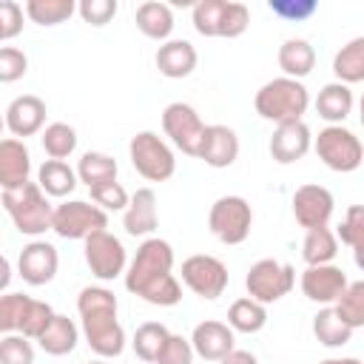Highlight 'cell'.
Segmentation results:
<instances>
[{"label": "cell", "mask_w": 364, "mask_h": 364, "mask_svg": "<svg viewBox=\"0 0 364 364\" xmlns=\"http://www.w3.org/2000/svg\"><path fill=\"white\" fill-rule=\"evenodd\" d=\"M128 293L156 307H173L182 299V284L173 276V247L165 239H145L125 270Z\"/></svg>", "instance_id": "1"}, {"label": "cell", "mask_w": 364, "mask_h": 364, "mask_svg": "<svg viewBox=\"0 0 364 364\" xmlns=\"http://www.w3.org/2000/svg\"><path fill=\"white\" fill-rule=\"evenodd\" d=\"M77 310L88 347L100 358H117L125 350V330L117 318V296L108 287H82Z\"/></svg>", "instance_id": "2"}, {"label": "cell", "mask_w": 364, "mask_h": 364, "mask_svg": "<svg viewBox=\"0 0 364 364\" xmlns=\"http://www.w3.org/2000/svg\"><path fill=\"white\" fill-rule=\"evenodd\" d=\"M307 105H310V94H307L304 82L301 80H290V77L267 80L253 97L256 114L262 119H267V122H276V125L301 122Z\"/></svg>", "instance_id": "3"}, {"label": "cell", "mask_w": 364, "mask_h": 364, "mask_svg": "<svg viewBox=\"0 0 364 364\" xmlns=\"http://www.w3.org/2000/svg\"><path fill=\"white\" fill-rule=\"evenodd\" d=\"M3 208L11 216L14 228L26 236H40L46 230H51L54 222V205L48 202L46 191L37 182H26L23 188L14 191H3Z\"/></svg>", "instance_id": "4"}, {"label": "cell", "mask_w": 364, "mask_h": 364, "mask_svg": "<svg viewBox=\"0 0 364 364\" xmlns=\"http://www.w3.org/2000/svg\"><path fill=\"white\" fill-rule=\"evenodd\" d=\"M128 156H131V165L134 171L148 179V182H165L173 176L176 171V159H173V151L168 148V142L154 134V131H139L131 136L128 142Z\"/></svg>", "instance_id": "5"}, {"label": "cell", "mask_w": 364, "mask_h": 364, "mask_svg": "<svg viewBox=\"0 0 364 364\" xmlns=\"http://www.w3.org/2000/svg\"><path fill=\"white\" fill-rule=\"evenodd\" d=\"M313 148H316L318 159L330 171H336V173H350V171H355L364 162V145H361V139L350 128H344V125H327V128H321L318 136H316V142H313Z\"/></svg>", "instance_id": "6"}, {"label": "cell", "mask_w": 364, "mask_h": 364, "mask_svg": "<svg viewBox=\"0 0 364 364\" xmlns=\"http://www.w3.org/2000/svg\"><path fill=\"white\" fill-rule=\"evenodd\" d=\"M208 228L222 245H242L250 236V228H253V210H250L247 199L236 196V193L219 196L210 205Z\"/></svg>", "instance_id": "7"}, {"label": "cell", "mask_w": 364, "mask_h": 364, "mask_svg": "<svg viewBox=\"0 0 364 364\" xmlns=\"http://www.w3.org/2000/svg\"><path fill=\"white\" fill-rule=\"evenodd\" d=\"M296 284V267L276 262V259H259L250 264L247 276H245V287L247 296L262 301V304H273L279 299H284Z\"/></svg>", "instance_id": "8"}, {"label": "cell", "mask_w": 364, "mask_h": 364, "mask_svg": "<svg viewBox=\"0 0 364 364\" xmlns=\"http://www.w3.org/2000/svg\"><path fill=\"white\" fill-rule=\"evenodd\" d=\"M108 228V213L100 205L82 202V199H68L54 208V222L51 230L63 239H88L100 230Z\"/></svg>", "instance_id": "9"}, {"label": "cell", "mask_w": 364, "mask_h": 364, "mask_svg": "<svg viewBox=\"0 0 364 364\" xmlns=\"http://www.w3.org/2000/svg\"><path fill=\"white\" fill-rule=\"evenodd\" d=\"M228 282H230V273H228L225 262L216 256L193 253L182 262V284L188 290H193L199 299H208V301L219 299L225 293Z\"/></svg>", "instance_id": "10"}, {"label": "cell", "mask_w": 364, "mask_h": 364, "mask_svg": "<svg viewBox=\"0 0 364 364\" xmlns=\"http://www.w3.org/2000/svg\"><path fill=\"white\" fill-rule=\"evenodd\" d=\"M205 128L208 125L202 122L196 108L188 105V102H171L162 111V131H165V136H171V142L182 154H188V156H199Z\"/></svg>", "instance_id": "11"}, {"label": "cell", "mask_w": 364, "mask_h": 364, "mask_svg": "<svg viewBox=\"0 0 364 364\" xmlns=\"http://www.w3.org/2000/svg\"><path fill=\"white\" fill-rule=\"evenodd\" d=\"M125 262H128L125 245L114 233L100 230V233L85 239V264L91 267V273L100 282H114L117 276H122Z\"/></svg>", "instance_id": "12"}, {"label": "cell", "mask_w": 364, "mask_h": 364, "mask_svg": "<svg viewBox=\"0 0 364 364\" xmlns=\"http://www.w3.org/2000/svg\"><path fill=\"white\" fill-rule=\"evenodd\" d=\"M333 193L324 185L307 182L301 188H296L293 193V216L304 230H316V228H327L330 216H333Z\"/></svg>", "instance_id": "13"}, {"label": "cell", "mask_w": 364, "mask_h": 364, "mask_svg": "<svg viewBox=\"0 0 364 364\" xmlns=\"http://www.w3.org/2000/svg\"><path fill=\"white\" fill-rule=\"evenodd\" d=\"M301 293L316 301V304H324V307H333L341 293L347 290V273L338 267V264H313V267H304L301 279Z\"/></svg>", "instance_id": "14"}, {"label": "cell", "mask_w": 364, "mask_h": 364, "mask_svg": "<svg viewBox=\"0 0 364 364\" xmlns=\"http://www.w3.org/2000/svg\"><path fill=\"white\" fill-rule=\"evenodd\" d=\"M57 267H60V256H57V247L51 242H43V239H34L28 242L20 256H17V273L26 284H48L54 276H57Z\"/></svg>", "instance_id": "15"}, {"label": "cell", "mask_w": 364, "mask_h": 364, "mask_svg": "<svg viewBox=\"0 0 364 364\" xmlns=\"http://www.w3.org/2000/svg\"><path fill=\"white\" fill-rule=\"evenodd\" d=\"M233 327L225 324V321H216V318H205L193 327L191 333V344H193V353L205 361H222L228 353H233Z\"/></svg>", "instance_id": "16"}, {"label": "cell", "mask_w": 364, "mask_h": 364, "mask_svg": "<svg viewBox=\"0 0 364 364\" xmlns=\"http://www.w3.org/2000/svg\"><path fill=\"white\" fill-rule=\"evenodd\" d=\"M46 125V102L37 94H20L6 105V128L14 136H34Z\"/></svg>", "instance_id": "17"}, {"label": "cell", "mask_w": 364, "mask_h": 364, "mask_svg": "<svg viewBox=\"0 0 364 364\" xmlns=\"http://www.w3.org/2000/svg\"><path fill=\"white\" fill-rule=\"evenodd\" d=\"M310 148H313V134L304 122L276 125V131L270 136V156L279 165H293V162L304 159Z\"/></svg>", "instance_id": "18"}, {"label": "cell", "mask_w": 364, "mask_h": 364, "mask_svg": "<svg viewBox=\"0 0 364 364\" xmlns=\"http://www.w3.org/2000/svg\"><path fill=\"white\" fill-rule=\"evenodd\" d=\"M236 156H239V136H236V131L228 128V125H208L196 159H202L210 168H228V165L236 162Z\"/></svg>", "instance_id": "19"}, {"label": "cell", "mask_w": 364, "mask_h": 364, "mask_svg": "<svg viewBox=\"0 0 364 364\" xmlns=\"http://www.w3.org/2000/svg\"><path fill=\"white\" fill-rule=\"evenodd\" d=\"M31 173V154L17 136H6L0 142V185L3 191L23 188Z\"/></svg>", "instance_id": "20"}, {"label": "cell", "mask_w": 364, "mask_h": 364, "mask_svg": "<svg viewBox=\"0 0 364 364\" xmlns=\"http://www.w3.org/2000/svg\"><path fill=\"white\" fill-rule=\"evenodd\" d=\"M156 193L154 188H136L122 213V228L128 236H151L156 230Z\"/></svg>", "instance_id": "21"}, {"label": "cell", "mask_w": 364, "mask_h": 364, "mask_svg": "<svg viewBox=\"0 0 364 364\" xmlns=\"http://www.w3.org/2000/svg\"><path fill=\"white\" fill-rule=\"evenodd\" d=\"M156 68L162 77H171V80H182L188 77L196 63H199V54L196 48L188 43V40H168L156 48Z\"/></svg>", "instance_id": "22"}, {"label": "cell", "mask_w": 364, "mask_h": 364, "mask_svg": "<svg viewBox=\"0 0 364 364\" xmlns=\"http://www.w3.org/2000/svg\"><path fill=\"white\" fill-rule=\"evenodd\" d=\"M350 111H353V91H350V85H344L338 80L321 85V91L316 97V114L321 119H327L330 125H341L350 117Z\"/></svg>", "instance_id": "23"}, {"label": "cell", "mask_w": 364, "mask_h": 364, "mask_svg": "<svg viewBox=\"0 0 364 364\" xmlns=\"http://www.w3.org/2000/svg\"><path fill=\"white\" fill-rule=\"evenodd\" d=\"M316 65V51L304 37H290L279 46V68L290 80H301L313 71Z\"/></svg>", "instance_id": "24"}, {"label": "cell", "mask_w": 364, "mask_h": 364, "mask_svg": "<svg viewBox=\"0 0 364 364\" xmlns=\"http://www.w3.org/2000/svg\"><path fill=\"white\" fill-rule=\"evenodd\" d=\"M136 28L151 37V40H165L171 37L173 31V11L168 3H159V0H145L136 6Z\"/></svg>", "instance_id": "25"}, {"label": "cell", "mask_w": 364, "mask_h": 364, "mask_svg": "<svg viewBox=\"0 0 364 364\" xmlns=\"http://www.w3.org/2000/svg\"><path fill=\"white\" fill-rule=\"evenodd\" d=\"M333 74L338 82L353 85L364 80V37H353L333 57Z\"/></svg>", "instance_id": "26"}, {"label": "cell", "mask_w": 364, "mask_h": 364, "mask_svg": "<svg viewBox=\"0 0 364 364\" xmlns=\"http://www.w3.org/2000/svg\"><path fill=\"white\" fill-rule=\"evenodd\" d=\"M77 171L63 159H46L37 171V185L46 191V196H68L77 188Z\"/></svg>", "instance_id": "27"}, {"label": "cell", "mask_w": 364, "mask_h": 364, "mask_svg": "<svg viewBox=\"0 0 364 364\" xmlns=\"http://www.w3.org/2000/svg\"><path fill=\"white\" fill-rule=\"evenodd\" d=\"M313 336L324 347H344L353 338V327L336 313V307H321L313 316Z\"/></svg>", "instance_id": "28"}, {"label": "cell", "mask_w": 364, "mask_h": 364, "mask_svg": "<svg viewBox=\"0 0 364 364\" xmlns=\"http://www.w3.org/2000/svg\"><path fill=\"white\" fill-rule=\"evenodd\" d=\"M228 324L233 327V333H259L267 324V304L245 296L236 299L228 307Z\"/></svg>", "instance_id": "29"}, {"label": "cell", "mask_w": 364, "mask_h": 364, "mask_svg": "<svg viewBox=\"0 0 364 364\" xmlns=\"http://www.w3.org/2000/svg\"><path fill=\"white\" fill-rule=\"evenodd\" d=\"M77 338H80L77 324H74L68 316L57 313L54 321L48 324V330H46L37 341H40V347H43L48 355H68V353L77 347Z\"/></svg>", "instance_id": "30"}, {"label": "cell", "mask_w": 364, "mask_h": 364, "mask_svg": "<svg viewBox=\"0 0 364 364\" xmlns=\"http://www.w3.org/2000/svg\"><path fill=\"white\" fill-rule=\"evenodd\" d=\"M336 253H338V236L330 228L307 230V236L301 242V259H304L307 267H313V264H333Z\"/></svg>", "instance_id": "31"}, {"label": "cell", "mask_w": 364, "mask_h": 364, "mask_svg": "<svg viewBox=\"0 0 364 364\" xmlns=\"http://www.w3.org/2000/svg\"><path fill=\"white\" fill-rule=\"evenodd\" d=\"M117 159L102 154V151H85L77 162V176L80 182H85L88 188L102 185V182H117Z\"/></svg>", "instance_id": "32"}, {"label": "cell", "mask_w": 364, "mask_h": 364, "mask_svg": "<svg viewBox=\"0 0 364 364\" xmlns=\"http://www.w3.org/2000/svg\"><path fill=\"white\" fill-rule=\"evenodd\" d=\"M168 338H171V330L162 321H145V324L136 327L131 347H134L136 358H142L148 364H156V358H159L162 347L168 344Z\"/></svg>", "instance_id": "33"}, {"label": "cell", "mask_w": 364, "mask_h": 364, "mask_svg": "<svg viewBox=\"0 0 364 364\" xmlns=\"http://www.w3.org/2000/svg\"><path fill=\"white\" fill-rule=\"evenodd\" d=\"M336 236L353 247L355 264L364 270V205H350L344 213V222L338 225Z\"/></svg>", "instance_id": "34"}, {"label": "cell", "mask_w": 364, "mask_h": 364, "mask_svg": "<svg viewBox=\"0 0 364 364\" xmlns=\"http://www.w3.org/2000/svg\"><path fill=\"white\" fill-rule=\"evenodd\" d=\"M40 142H43V151L48 154V159H63L65 162V156H71L74 148H77V131L68 122H51V125L43 128Z\"/></svg>", "instance_id": "35"}, {"label": "cell", "mask_w": 364, "mask_h": 364, "mask_svg": "<svg viewBox=\"0 0 364 364\" xmlns=\"http://www.w3.org/2000/svg\"><path fill=\"white\" fill-rule=\"evenodd\" d=\"M74 11H77V3H74V0H28V3H26V14H28L37 26H57V23H65Z\"/></svg>", "instance_id": "36"}, {"label": "cell", "mask_w": 364, "mask_h": 364, "mask_svg": "<svg viewBox=\"0 0 364 364\" xmlns=\"http://www.w3.org/2000/svg\"><path fill=\"white\" fill-rule=\"evenodd\" d=\"M225 11H228V0H199L193 6V28L202 37H219Z\"/></svg>", "instance_id": "37"}, {"label": "cell", "mask_w": 364, "mask_h": 364, "mask_svg": "<svg viewBox=\"0 0 364 364\" xmlns=\"http://www.w3.org/2000/svg\"><path fill=\"white\" fill-rule=\"evenodd\" d=\"M333 307H336V313H338L353 330L364 327V279H361V282H350L347 290L341 293V299H338Z\"/></svg>", "instance_id": "38"}, {"label": "cell", "mask_w": 364, "mask_h": 364, "mask_svg": "<svg viewBox=\"0 0 364 364\" xmlns=\"http://www.w3.org/2000/svg\"><path fill=\"white\" fill-rule=\"evenodd\" d=\"M28 304H31V296H26V293H6L0 299V330L3 333H20V324L26 318Z\"/></svg>", "instance_id": "39"}, {"label": "cell", "mask_w": 364, "mask_h": 364, "mask_svg": "<svg viewBox=\"0 0 364 364\" xmlns=\"http://www.w3.org/2000/svg\"><path fill=\"white\" fill-rule=\"evenodd\" d=\"M0 364H34L31 338L23 333H3L0 338Z\"/></svg>", "instance_id": "40"}, {"label": "cell", "mask_w": 364, "mask_h": 364, "mask_svg": "<svg viewBox=\"0 0 364 364\" xmlns=\"http://www.w3.org/2000/svg\"><path fill=\"white\" fill-rule=\"evenodd\" d=\"M54 310H51V304L48 301H40V299H31V304H28V310H26V318H23V324H20V333L26 336V338H40L46 330H48V324L54 321Z\"/></svg>", "instance_id": "41"}, {"label": "cell", "mask_w": 364, "mask_h": 364, "mask_svg": "<svg viewBox=\"0 0 364 364\" xmlns=\"http://www.w3.org/2000/svg\"><path fill=\"white\" fill-rule=\"evenodd\" d=\"M88 193H91L94 205H100L102 210H125L128 202H131L128 191H125L119 182H102V185H94V188H88Z\"/></svg>", "instance_id": "42"}, {"label": "cell", "mask_w": 364, "mask_h": 364, "mask_svg": "<svg viewBox=\"0 0 364 364\" xmlns=\"http://www.w3.org/2000/svg\"><path fill=\"white\" fill-rule=\"evenodd\" d=\"M26 71H28V57L14 46H3L0 48V82H14Z\"/></svg>", "instance_id": "43"}, {"label": "cell", "mask_w": 364, "mask_h": 364, "mask_svg": "<svg viewBox=\"0 0 364 364\" xmlns=\"http://www.w3.org/2000/svg\"><path fill=\"white\" fill-rule=\"evenodd\" d=\"M117 0H80L77 3V11H80V17L85 20V23H91V26H105V23H111L114 20V14H117Z\"/></svg>", "instance_id": "44"}, {"label": "cell", "mask_w": 364, "mask_h": 364, "mask_svg": "<svg viewBox=\"0 0 364 364\" xmlns=\"http://www.w3.org/2000/svg\"><path fill=\"white\" fill-rule=\"evenodd\" d=\"M193 355H196V353H193L191 338L171 333V338H168V344L162 347L156 364H193Z\"/></svg>", "instance_id": "45"}, {"label": "cell", "mask_w": 364, "mask_h": 364, "mask_svg": "<svg viewBox=\"0 0 364 364\" xmlns=\"http://www.w3.org/2000/svg\"><path fill=\"white\" fill-rule=\"evenodd\" d=\"M273 14H279L282 20H307L310 14H316L318 3L316 0H270L267 3Z\"/></svg>", "instance_id": "46"}, {"label": "cell", "mask_w": 364, "mask_h": 364, "mask_svg": "<svg viewBox=\"0 0 364 364\" xmlns=\"http://www.w3.org/2000/svg\"><path fill=\"white\" fill-rule=\"evenodd\" d=\"M250 23V11L245 3H236V0H228V11H225V20H222V34L219 37H239L245 34Z\"/></svg>", "instance_id": "47"}, {"label": "cell", "mask_w": 364, "mask_h": 364, "mask_svg": "<svg viewBox=\"0 0 364 364\" xmlns=\"http://www.w3.org/2000/svg\"><path fill=\"white\" fill-rule=\"evenodd\" d=\"M23 31V6L14 0L0 3V40H11Z\"/></svg>", "instance_id": "48"}, {"label": "cell", "mask_w": 364, "mask_h": 364, "mask_svg": "<svg viewBox=\"0 0 364 364\" xmlns=\"http://www.w3.org/2000/svg\"><path fill=\"white\" fill-rule=\"evenodd\" d=\"M219 364H259V361H256V355L247 353V350H233V353H228Z\"/></svg>", "instance_id": "49"}, {"label": "cell", "mask_w": 364, "mask_h": 364, "mask_svg": "<svg viewBox=\"0 0 364 364\" xmlns=\"http://www.w3.org/2000/svg\"><path fill=\"white\" fill-rule=\"evenodd\" d=\"M318 364H361V361L358 358H324Z\"/></svg>", "instance_id": "50"}, {"label": "cell", "mask_w": 364, "mask_h": 364, "mask_svg": "<svg viewBox=\"0 0 364 364\" xmlns=\"http://www.w3.org/2000/svg\"><path fill=\"white\" fill-rule=\"evenodd\" d=\"M9 284V259H3V279H0V287Z\"/></svg>", "instance_id": "51"}, {"label": "cell", "mask_w": 364, "mask_h": 364, "mask_svg": "<svg viewBox=\"0 0 364 364\" xmlns=\"http://www.w3.org/2000/svg\"><path fill=\"white\" fill-rule=\"evenodd\" d=\"M358 119H361V125H364V94H361V100H358Z\"/></svg>", "instance_id": "52"}, {"label": "cell", "mask_w": 364, "mask_h": 364, "mask_svg": "<svg viewBox=\"0 0 364 364\" xmlns=\"http://www.w3.org/2000/svg\"><path fill=\"white\" fill-rule=\"evenodd\" d=\"M91 364H108V361H91Z\"/></svg>", "instance_id": "53"}]
</instances>
